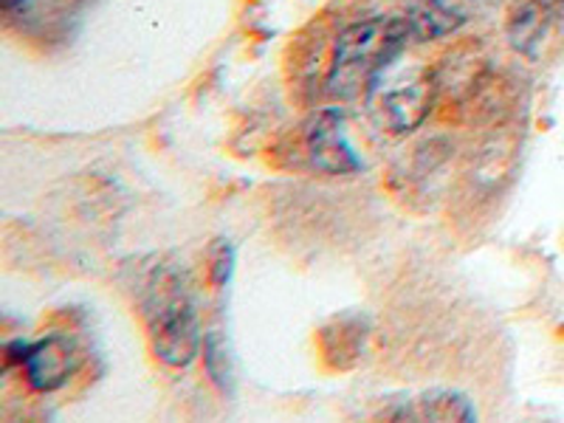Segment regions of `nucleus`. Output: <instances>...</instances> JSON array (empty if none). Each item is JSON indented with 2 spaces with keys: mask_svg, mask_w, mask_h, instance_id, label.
I'll use <instances>...</instances> for the list:
<instances>
[{
  "mask_svg": "<svg viewBox=\"0 0 564 423\" xmlns=\"http://www.w3.org/2000/svg\"><path fill=\"white\" fill-rule=\"evenodd\" d=\"M412 26L406 18H370L352 23L336 37L327 85L339 97H356L376 88L392 59L410 43Z\"/></svg>",
  "mask_w": 564,
  "mask_h": 423,
  "instance_id": "1",
  "label": "nucleus"
},
{
  "mask_svg": "<svg viewBox=\"0 0 564 423\" xmlns=\"http://www.w3.org/2000/svg\"><path fill=\"white\" fill-rule=\"evenodd\" d=\"M150 341L155 359L167 367H186L200 350L198 316L193 302L178 291H159L150 316Z\"/></svg>",
  "mask_w": 564,
  "mask_h": 423,
  "instance_id": "2",
  "label": "nucleus"
},
{
  "mask_svg": "<svg viewBox=\"0 0 564 423\" xmlns=\"http://www.w3.org/2000/svg\"><path fill=\"white\" fill-rule=\"evenodd\" d=\"M7 359L20 365L26 372V381L37 392H54L68 381L70 350L59 339L14 341L7 347Z\"/></svg>",
  "mask_w": 564,
  "mask_h": 423,
  "instance_id": "3",
  "label": "nucleus"
},
{
  "mask_svg": "<svg viewBox=\"0 0 564 423\" xmlns=\"http://www.w3.org/2000/svg\"><path fill=\"white\" fill-rule=\"evenodd\" d=\"M308 150L316 167L330 175L356 173L361 167L359 155L352 153L350 141L341 130V116L336 110H322L311 122Z\"/></svg>",
  "mask_w": 564,
  "mask_h": 423,
  "instance_id": "4",
  "label": "nucleus"
},
{
  "mask_svg": "<svg viewBox=\"0 0 564 423\" xmlns=\"http://www.w3.org/2000/svg\"><path fill=\"white\" fill-rule=\"evenodd\" d=\"M430 77L421 74L412 83L387 90L384 97H381V110H384V119L395 130H412L415 124L423 122V116L430 110Z\"/></svg>",
  "mask_w": 564,
  "mask_h": 423,
  "instance_id": "5",
  "label": "nucleus"
},
{
  "mask_svg": "<svg viewBox=\"0 0 564 423\" xmlns=\"http://www.w3.org/2000/svg\"><path fill=\"white\" fill-rule=\"evenodd\" d=\"M390 417H415V421H471L477 415L475 406L455 392H430L417 398L410 406H395L387 412Z\"/></svg>",
  "mask_w": 564,
  "mask_h": 423,
  "instance_id": "6",
  "label": "nucleus"
},
{
  "mask_svg": "<svg viewBox=\"0 0 564 423\" xmlns=\"http://www.w3.org/2000/svg\"><path fill=\"white\" fill-rule=\"evenodd\" d=\"M204 367H206V376H209L220 390L224 392L229 390L231 367H229V356H226V347L218 334H209L204 339Z\"/></svg>",
  "mask_w": 564,
  "mask_h": 423,
  "instance_id": "7",
  "label": "nucleus"
},
{
  "mask_svg": "<svg viewBox=\"0 0 564 423\" xmlns=\"http://www.w3.org/2000/svg\"><path fill=\"white\" fill-rule=\"evenodd\" d=\"M231 269H235V251H231V246L220 243L218 249H215V254H212V282L215 285H226L231 276Z\"/></svg>",
  "mask_w": 564,
  "mask_h": 423,
  "instance_id": "8",
  "label": "nucleus"
}]
</instances>
